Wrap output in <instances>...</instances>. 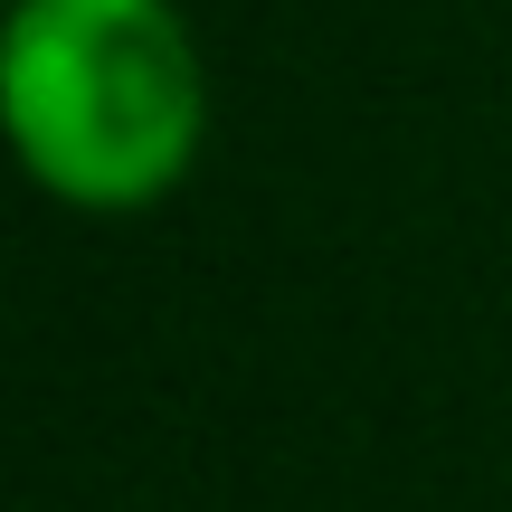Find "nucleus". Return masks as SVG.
Segmentation results:
<instances>
[{"mask_svg": "<svg viewBox=\"0 0 512 512\" xmlns=\"http://www.w3.org/2000/svg\"><path fill=\"white\" fill-rule=\"evenodd\" d=\"M0 114L67 209H152L209 133V76L171 0H10Z\"/></svg>", "mask_w": 512, "mask_h": 512, "instance_id": "nucleus-1", "label": "nucleus"}]
</instances>
